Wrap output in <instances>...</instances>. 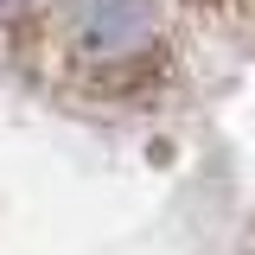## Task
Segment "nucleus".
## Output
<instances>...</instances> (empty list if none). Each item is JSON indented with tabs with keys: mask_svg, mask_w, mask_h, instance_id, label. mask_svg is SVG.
<instances>
[{
	"mask_svg": "<svg viewBox=\"0 0 255 255\" xmlns=\"http://www.w3.org/2000/svg\"><path fill=\"white\" fill-rule=\"evenodd\" d=\"M64 38L83 64H134L153 38L147 0H64Z\"/></svg>",
	"mask_w": 255,
	"mask_h": 255,
	"instance_id": "obj_1",
	"label": "nucleus"
},
{
	"mask_svg": "<svg viewBox=\"0 0 255 255\" xmlns=\"http://www.w3.org/2000/svg\"><path fill=\"white\" fill-rule=\"evenodd\" d=\"M19 6H26V0H0V13H19Z\"/></svg>",
	"mask_w": 255,
	"mask_h": 255,
	"instance_id": "obj_2",
	"label": "nucleus"
}]
</instances>
